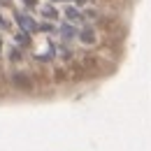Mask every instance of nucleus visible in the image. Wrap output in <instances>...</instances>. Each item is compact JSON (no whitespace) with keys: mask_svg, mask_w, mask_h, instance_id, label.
<instances>
[{"mask_svg":"<svg viewBox=\"0 0 151 151\" xmlns=\"http://www.w3.org/2000/svg\"><path fill=\"white\" fill-rule=\"evenodd\" d=\"M0 28H2V30H9V21L5 19L2 14H0Z\"/></svg>","mask_w":151,"mask_h":151,"instance_id":"obj_9","label":"nucleus"},{"mask_svg":"<svg viewBox=\"0 0 151 151\" xmlns=\"http://www.w3.org/2000/svg\"><path fill=\"white\" fill-rule=\"evenodd\" d=\"M12 84L17 86V88H23V91H30L33 88V84H30V79H26V75H12Z\"/></svg>","mask_w":151,"mask_h":151,"instance_id":"obj_5","label":"nucleus"},{"mask_svg":"<svg viewBox=\"0 0 151 151\" xmlns=\"http://www.w3.org/2000/svg\"><path fill=\"white\" fill-rule=\"evenodd\" d=\"M14 44L21 47V49H23V47H30V35H28V33H23V30H19V33L14 35Z\"/></svg>","mask_w":151,"mask_h":151,"instance_id":"obj_6","label":"nucleus"},{"mask_svg":"<svg viewBox=\"0 0 151 151\" xmlns=\"http://www.w3.org/2000/svg\"><path fill=\"white\" fill-rule=\"evenodd\" d=\"M14 21H17L19 30H23V33H28V35L37 33V21L33 19L30 14H26V12H17V14H14Z\"/></svg>","mask_w":151,"mask_h":151,"instance_id":"obj_1","label":"nucleus"},{"mask_svg":"<svg viewBox=\"0 0 151 151\" xmlns=\"http://www.w3.org/2000/svg\"><path fill=\"white\" fill-rule=\"evenodd\" d=\"M21 56H23V54H21V49H17V47L9 51V60H21Z\"/></svg>","mask_w":151,"mask_h":151,"instance_id":"obj_8","label":"nucleus"},{"mask_svg":"<svg viewBox=\"0 0 151 151\" xmlns=\"http://www.w3.org/2000/svg\"><path fill=\"white\" fill-rule=\"evenodd\" d=\"M58 33H60V37H63V42H72V40L79 35V28L77 26H72V23H60L58 26Z\"/></svg>","mask_w":151,"mask_h":151,"instance_id":"obj_2","label":"nucleus"},{"mask_svg":"<svg viewBox=\"0 0 151 151\" xmlns=\"http://www.w3.org/2000/svg\"><path fill=\"white\" fill-rule=\"evenodd\" d=\"M23 5H26V7H30V9H33V7H35V5H37V2H35V0H23Z\"/></svg>","mask_w":151,"mask_h":151,"instance_id":"obj_10","label":"nucleus"},{"mask_svg":"<svg viewBox=\"0 0 151 151\" xmlns=\"http://www.w3.org/2000/svg\"><path fill=\"white\" fill-rule=\"evenodd\" d=\"M70 2H75L77 7H79V5H84V2H86V0H70Z\"/></svg>","mask_w":151,"mask_h":151,"instance_id":"obj_11","label":"nucleus"},{"mask_svg":"<svg viewBox=\"0 0 151 151\" xmlns=\"http://www.w3.org/2000/svg\"><path fill=\"white\" fill-rule=\"evenodd\" d=\"M0 56H2V40H0Z\"/></svg>","mask_w":151,"mask_h":151,"instance_id":"obj_12","label":"nucleus"},{"mask_svg":"<svg viewBox=\"0 0 151 151\" xmlns=\"http://www.w3.org/2000/svg\"><path fill=\"white\" fill-rule=\"evenodd\" d=\"M49 2H60V0H49Z\"/></svg>","mask_w":151,"mask_h":151,"instance_id":"obj_13","label":"nucleus"},{"mask_svg":"<svg viewBox=\"0 0 151 151\" xmlns=\"http://www.w3.org/2000/svg\"><path fill=\"white\" fill-rule=\"evenodd\" d=\"M77 37L81 40L84 44H93L95 42V30L91 26H84V28H79V35H77Z\"/></svg>","mask_w":151,"mask_h":151,"instance_id":"obj_4","label":"nucleus"},{"mask_svg":"<svg viewBox=\"0 0 151 151\" xmlns=\"http://www.w3.org/2000/svg\"><path fill=\"white\" fill-rule=\"evenodd\" d=\"M42 17H44V19L56 21L58 19V9L54 7V5H44V7H42Z\"/></svg>","mask_w":151,"mask_h":151,"instance_id":"obj_7","label":"nucleus"},{"mask_svg":"<svg viewBox=\"0 0 151 151\" xmlns=\"http://www.w3.org/2000/svg\"><path fill=\"white\" fill-rule=\"evenodd\" d=\"M65 19H68V23H81L84 21V12L81 9H77L75 5H70V7H65Z\"/></svg>","mask_w":151,"mask_h":151,"instance_id":"obj_3","label":"nucleus"}]
</instances>
